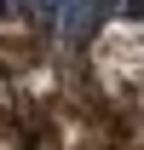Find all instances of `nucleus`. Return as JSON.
I'll list each match as a JSON object with an SVG mask.
<instances>
[{
    "mask_svg": "<svg viewBox=\"0 0 144 150\" xmlns=\"http://www.w3.org/2000/svg\"><path fill=\"white\" fill-rule=\"evenodd\" d=\"M92 81H98V110H109L121 127H133V115H144V23L115 18L92 40Z\"/></svg>",
    "mask_w": 144,
    "mask_h": 150,
    "instance_id": "obj_1",
    "label": "nucleus"
},
{
    "mask_svg": "<svg viewBox=\"0 0 144 150\" xmlns=\"http://www.w3.org/2000/svg\"><path fill=\"white\" fill-rule=\"evenodd\" d=\"M40 58H46V40L29 23H0V75H29L40 69Z\"/></svg>",
    "mask_w": 144,
    "mask_h": 150,
    "instance_id": "obj_2",
    "label": "nucleus"
},
{
    "mask_svg": "<svg viewBox=\"0 0 144 150\" xmlns=\"http://www.w3.org/2000/svg\"><path fill=\"white\" fill-rule=\"evenodd\" d=\"M0 150H23V139H18V127H0Z\"/></svg>",
    "mask_w": 144,
    "mask_h": 150,
    "instance_id": "obj_3",
    "label": "nucleus"
}]
</instances>
